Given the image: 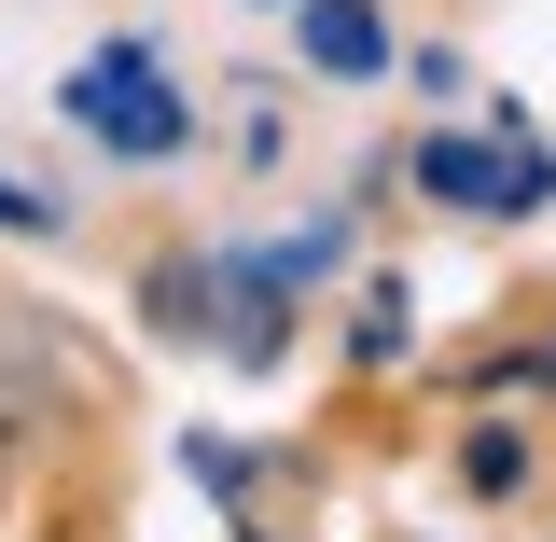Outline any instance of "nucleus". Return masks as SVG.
Segmentation results:
<instances>
[{
	"label": "nucleus",
	"instance_id": "nucleus-1",
	"mask_svg": "<svg viewBox=\"0 0 556 542\" xmlns=\"http://www.w3.org/2000/svg\"><path fill=\"white\" fill-rule=\"evenodd\" d=\"M70 112H84V139H112V153H167L181 139V84H167V56L112 42V56L70 70Z\"/></svg>",
	"mask_w": 556,
	"mask_h": 542
},
{
	"label": "nucleus",
	"instance_id": "nucleus-2",
	"mask_svg": "<svg viewBox=\"0 0 556 542\" xmlns=\"http://www.w3.org/2000/svg\"><path fill=\"white\" fill-rule=\"evenodd\" d=\"M306 56L320 70H390V28H376L362 0H306Z\"/></svg>",
	"mask_w": 556,
	"mask_h": 542
},
{
	"label": "nucleus",
	"instance_id": "nucleus-3",
	"mask_svg": "<svg viewBox=\"0 0 556 542\" xmlns=\"http://www.w3.org/2000/svg\"><path fill=\"white\" fill-rule=\"evenodd\" d=\"M431 196H529V167H501V153H431Z\"/></svg>",
	"mask_w": 556,
	"mask_h": 542
},
{
	"label": "nucleus",
	"instance_id": "nucleus-4",
	"mask_svg": "<svg viewBox=\"0 0 556 542\" xmlns=\"http://www.w3.org/2000/svg\"><path fill=\"white\" fill-rule=\"evenodd\" d=\"M0 223H28V209H14V196H0Z\"/></svg>",
	"mask_w": 556,
	"mask_h": 542
}]
</instances>
